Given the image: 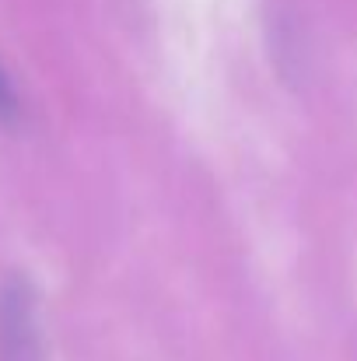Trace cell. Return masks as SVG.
<instances>
[{"instance_id": "cell-1", "label": "cell", "mask_w": 357, "mask_h": 361, "mask_svg": "<svg viewBox=\"0 0 357 361\" xmlns=\"http://www.w3.org/2000/svg\"><path fill=\"white\" fill-rule=\"evenodd\" d=\"M0 361H39L35 295L25 277L0 284Z\"/></svg>"}, {"instance_id": "cell-2", "label": "cell", "mask_w": 357, "mask_h": 361, "mask_svg": "<svg viewBox=\"0 0 357 361\" xmlns=\"http://www.w3.org/2000/svg\"><path fill=\"white\" fill-rule=\"evenodd\" d=\"M14 109H18V102H14L11 81H7V74L0 71V120H11V116H14Z\"/></svg>"}]
</instances>
